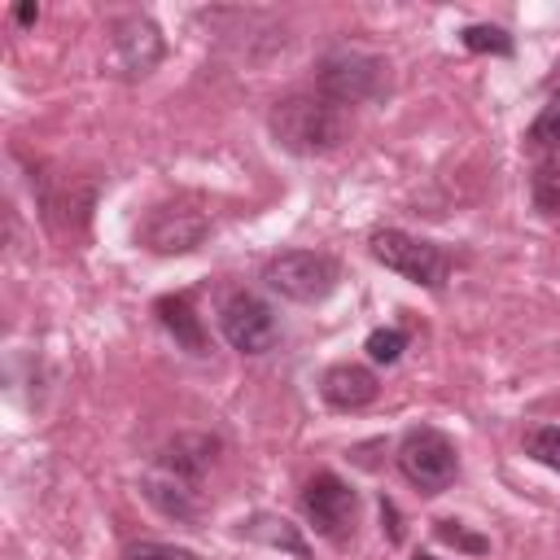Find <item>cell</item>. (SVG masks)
<instances>
[{
  "label": "cell",
  "mask_w": 560,
  "mask_h": 560,
  "mask_svg": "<svg viewBox=\"0 0 560 560\" xmlns=\"http://www.w3.org/2000/svg\"><path fill=\"white\" fill-rule=\"evenodd\" d=\"M302 512L315 525V534L346 542L354 529V512H359V494L337 477V472H315L302 490Z\"/></svg>",
  "instance_id": "8992f818"
},
{
  "label": "cell",
  "mask_w": 560,
  "mask_h": 560,
  "mask_svg": "<svg viewBox=\"0 0 560 560\" xmlns=\"http://www.w3.org/2000/svg\"><path fill=\"white\" fill-rule=\"evenodd\" d=\"M525 140H529L534 149H556V144H560V92H556V96H547V105H542V109H538V118L529 122Z\"/></svg>",
  "instance_id": "2e32d148"
},
{
  "label": "cell",
  "mask_w": 560,
  "mask_h": 560,
  "mask_svg": "<svg viewBox=\"0 0 560 560\" xmlns=\"http://www.w3.org/2000/svg\"><path fill=\"white\" fill-rule=\"evenodd\" d=\"M262 280L289 302H324L337 289V262L315 249H284L267 262Z\"/></svg>",
  "instance_id": "5b68a950"
},
{
  "label": "cell",
  "mask_w": 560,
  "mask_h": 560,
  "mask_svg": "<svg viewBox=\"0 0 560 560\" xmlns=\"http://www.w3.org/2000/svg\"><path fill=\"white\" fill-rule=\"evenodd\" d=\"M525 455L538 459L542 468L560 472V429H556V424H542V429L525 433Z\"/></svg>",
  "instance_id": "e0dca14e"
},
{
  "label": "cell",
  "mask_w": 560,
  "mask_h": 560,
  "mask_svg": "<svg viewBox=\"0 0 560 560\" xmlns=\"http://www.w3.org/2000/svg\"><path fill=\"white\" fill-rule=\"evenodd\" d=\"M144 499L158 508V512H166V516H175V521H197L201 516V494H197V477H188V472H179V468H171V464H153L149 468V477H144Z\"/></svg>",
  "instance_id": "9c48e42d"
},
{
  "label": "cell",
  "mask_w": 560,
  "mask_h": 560,
  "mask_svg": "<svg viewBox=\"0 0 560 560\" xmlns=\"http://www.w3.org/2000/svg\"><path fill=\"white\" fill-rule=\"evenodd\" d=\"M114 52H118L122 74L127 79H140V74H149L162 61V35H158V26L149 18L131 13V18H122L114 26Z\"/></svg>",
  "instance_id": "30bf717a"
},
{
  "label": "cell",
  "mask_w": 560,
  "mask_h": 560,
  "mask_svg": "<svg viewBox=\"0 0 560 560\" xmlns=\"http://www.w3.org/2000/svg\"><path fill=\"white\" fill-rule=\"evenodd\" d=\"M122 560H197L188 547H171V542H131L122 551Z\"/></svg>",
  "instance_id": "d6986e66"
},
{
  "label": "cell",
  "mask_w": 560,
  "mask_h": 560,
  "mask_svg": "<svg viewBox=\"0 0 560 560\" xmlns=\"http://www.w3.org/2000/svg\"><path fill=\"white\" fill-rule=\"evenodd\" d=\"M389 66L376 57V52H363V48H337L319 61V96L337 101L341 109L346 105H359V101H376L385 88H389Z\"/></svg>",
  "instance_id": "3957f363"
},
{
  "label": "cell",
  "mask_w": 560,
  "mask_h": 560,
  "mask_svg": "<svg viewBox=\"0 0 560 560\" xmlns=\"http://www.w3.org/2000/svg\"><path fill=\"white\" fill-rule=\"evenodd\" d=\"M411 560H438V556H429V551H416V556H411Z\"/></svg>",
  "instance_id": "7402d4cb"
},
{
  "label": "cell",
  "mask_w": 560,
  "mask_h": 560,
  "mask_svg": "<svg viewBox=\"0 0 560 560\" xmlns=\"http://www.w3.org/2000/svg\"><path fill=\"white\" fill-rule=\"evenodd\" d=\"M372 258L389 271H398L402 280L411 284H424V289H442L446 276H451V254L433 241H420L411 232H398V228H376L372 241H368Z\"/></svg>",
  "instance_id": "7a4b0ae2"
},
{
  "label": "cell",
  "mask_w": 560,
  "mask_h": 560,
  "mask_svg": "<svg viewBox=\"0 0 560 560\" xmlns=\"http://www.w3.org/2000/svg\"><path fill=\"white\" fill-rule=\"evenodd\" d=\"M210 232V219L197 210V206H158L144 228H140V241L153 249V254H188L206 241Z\"/></svg>",
  "instance_id": "ba28073f"
},
{
  "label": "cell",
  "mask_w": 560,
  "mask_h": 560,
  "mask_svg": "<svg viewBox=\"0 0 560 560\" xmlns=\"http://www.w3.org/2000/svg\"><path fill=\"white\" fill-rule=\"evenodd\" d=\"M398 468L411 486H420L424 494H438L455 481L459 472V455H455V442L429 424L420 429H407L402 442H398Z\"/></svg>",
  "instance_id": "277c9868"
},
{
  "label": "cell",
  "mask_w": 560,
  "mask_h": 560,
  "mask_svg": "<svg viewBox=\"0 0 560 560\" xmlns=\"http://www.w3.org/2000/svg\"><path fill=\"white\" fill-rule=\"evenodd\" d=\"M158 319L162 328L175 337V346H184L188 354H206L210 350V337L201 328V315L192 311V298L188 293H171V298H158Z\"/></svg>",
  "instance_id": "7c38bea8"
},
{
  "label": "cell",
  "mask_w": 560,
  "mask_h": 560,
  "mask_svg": "<svg viewBox=\"0 0 560 560\" xmlns=\"http://www.w3.org/2000/svg\"><path fill=\"white\" fill-rule=\"evenodd\" d=\"M267 122H271L276 144L298 158L332 153L346 140V109L319 92H293V96L276 101Z\"/></svg>",
  "instance_id": "6da1fadb"
},
{
  "label": "cell",
  "mask_w": 560,
  "mask_h": 560,
  "mask_svg": "<svg viewBox=\"0 0 560 560\" xmlns=\"http://www.w3.org/2000/svg\"><path fill=\"white\" fill-rule=\"evenodd\" d=\"M245 534L258 538V542H271V547H289L293 556L306 560V542L298 538V529H293L284 516H254V521L245 525Z\"/></svg>",
  "instance_id": "5bb4252c"
},
{
  "label": "cell",
  "mask_w": 560,
  "mask_h": 560,
  "mask_svg": "<svg viewBox=\"0 0 560 560\" xmlns=\"http://www.w3.org/2000/svg\"><path fill=\"white\" fill-rule=\"evenodd\" d=\"M438 538H442V542H451V547H464V551H472V556L490 551V542H486V538H477V534H468L459 521H438Z\"/></svg>",
  "instance_id": "ffe728a7"
},
{
  "label": "cell",
  "mask_w": 560,
  "mask_h": 560,
  "mask_svg": "<svg viewBox=\"0 0 560 560\" xmlns=\"http://www.w3.org/2000/svg\"><path fill=\"white\" fill-rule=\"evenodd\" d=\"M464 48L468 52H494V57H512V35L503 26H490V22H472L464 26Z\"/></svg>",
  "instance_id": "9a60e30c"
},
{
  "label": "cell",
  "mask_w": 560,
  "mask_h": 560,
  "mask_svg": "<svg viewBox=\"0 0 560 560\" xmlns=\"http://www.w3.org/2000/svg\"><path fill=\"white\" fill-rule=\"evenodd\" d=\"M376 376L368 372V368H359V363H337V368H328L324 372V381H319V394L332 402V407H341V411H359V407H368L372 398H376Z\"/></svg>",
  "instance_id": "8fae6325"
},
{
  "label": "cell",
  "mask_w": 560,
  "mask_h": 560,
  "mask_svg": "<svg viewBox=\"0 0 560 560\" xmlns=\"http://www.w3.org/2000/svg\"><path fill=\"white\" fill-rule=\"evenodd\" d=\"M402 350H407V332L402 328H376L368 337V359L372 363H398Z\"/></svg>",
  "instance_id": "ac0fdd59"
},
{
  "label": "cell",
  "mask_w": 560,
  "mask_h": 560,
  "mask_svg": "<svg viewBox=\"0 0 560 560\" xmlns=\"http://www.w3.org/2000/svg\"><path fill=\"white\" fill-rule=\"evenodd\" d=\"M35 18H39V9H35V4H22V9H18V22H35Z\"/></svg>",
  "instance_id": "44dd1931"
},
{
  "label": "cell",
  "mask_w": 560,
  "mask_h": 560,
  "mask_svg": "<svg viewBox=\"0 0 560 560\" xmlns=\"http://www.w3.org/2000/svg\"><path fill=\"white\" fill-rule=\"evenodd\" d=\"M529 197L542 214H560V158H542L529 175Z\"/></svg>",
  "instance_id": "4fadbf2b"
},
{
  "label": "cell",
  "mask_w": 560,
  "mask_h": 560,
  "mask_svg": "<svg viewBox=\"0 0 560 560\" xmlns=\"http://www.w3.org/2000/svg\"><path fill=\"white\" fill-rule=\"evenodd\" d=\"M219 328H223L228 346L241 350V354H262L280 337L271 306L262 298H254V293H232L223 302V311H219Z\"/></svg>",
  "instance_id": "52a82bcc"
}]
</instances>
